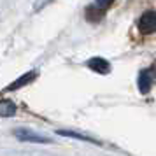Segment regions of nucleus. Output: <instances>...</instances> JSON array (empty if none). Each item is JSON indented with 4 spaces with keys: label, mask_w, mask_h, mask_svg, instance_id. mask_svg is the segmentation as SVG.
<instances>
[{
    "label": "nucleus",
    "mask_w": 156,
    "mask_h": 156,
    "mask_svg": "<svg viewBox=\"0 0 156 156\" xmlns=\"http://www.w3.org/2000/svg\"><path fill=\"white\" fill-rule=\"evenodd\" d=\"M16 112V105L11 102V100H0V116L4 118H9Z\"/></svg>",
    "instance_id": "obj_5"
},
{
    "label": "nucleus",
    "mask_w": 156,
    "mask_h": 156,
    "mask_svg": "<svg viewBox=\"0 0 156 156\" xmlns=\"http://www.w3.org/2000/svg\"><path fill=\"white\" fill-rule=\"evenodd\" d=\"M88 67H90L93 72H98V74H109V70H111L109 62L104 60V58H98V56L91 58V60L88 62Z\"/></svg>",
    "instance_id": "obj_3"
},
{
    "label": "nucleus",
    "mask_w": 156,
    "mask_h": 156,
    "mask_svg": "<svg viewBox=\"0 0 156 156\" xmlns=\"http://www.w3.org/2000/svg\"><path fill=\"white\" fill-rule=\"evenodd\" d=\"M35 76H37L35 72H28L27 76H23V77H20L16 83H12V84L9 86L7 90H16V88H21L23 84H28L30 81H34V79H35Z\"/></svg>",
    "instance_id": "obj_6"
},
{
    "label": "nucleus",
    "mask_w": 156,
    "mask_h": 156,
    "mask_svg": "<svg viewBox=\"0 0 156 156\" xmlns=\"http://www.w3.org/2000/svg\"><path fill=\"white\" fill-rule=\"evenodd\" d=\"M16 137H18L20 140H25V142H37V144H48V142H49V139L41 137V135L34 133V132H30V130H16Z\"/></svg>",
    "instance_id": "obj_2"
},
{
    "label": "nucleus",
    "mask_w": 156,
    "mask_h": 156,
    "mask_svg": "<svg viewBox=\"0 0 156 156\" xmlns=\"http://www.w3.org/2000/svg\"><path fill=\"white\" fill-rule=\"evenodd\" d=\"M60 135H65V137H76V139H81V140H88V142H97L93 140V139H90V137H84V135H79V133H74V132H58Z\"/></svg>",
    "instance_id": "obj_7"
},
{
    "label": "nucleus",
    "mask_w": 156,
    "mask_h": 156,
    "mask_svg": "<svg viewBox=\"0 0 156 156\" xmlns=\"http://www.w3.org/2000/svg\"><path fill=\"white\" fill-rule=\"evenodd\" d=\"M112 2H114V0H95V5L104 11V9H107L111 4H112Z\"/></svg>",
    "instance_id": "obj_8"
},
{
    "label": "nucleus",
    "mask_w": 156,
    "mask_h": 156,
    "mask_svg": "<svg viewBox=\"0 0 156 156\" xmlns=\"http://www.w3.org/2000/svg\"><path fill=\"white\" fill-rule=\"evenodd\" d=\"M137 27H139V32L140 34H153L156 30V12L154 11H147V12H144L140 16V20L137 23Z\"/></svg>",
    "instance_id": "obj_1"
},
{
    "label": "nucleus",
    "mask_w": 156,
    "mask_h": 156,
    "mask_svg": "<svg viewBox=\"0 0 156 156\" xmlns=\"http://www.w3.org/2000/svg\"><path fill=\"white\" fill-rule=\"evenodd\" d=\"M151 83H153V79L149 76V70H142L139 74V90L142 93H147L151 90Z\"/></svg>",
    "instance_id": "obj_4"
}]
</instances>
